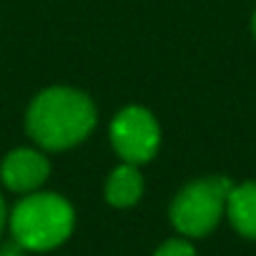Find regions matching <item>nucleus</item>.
I'll use <instances>...</instances> for the list:
<instances>
[{"label":"nucleus","instance_id":"nucleus-1","mask_svg":"<svg viewBox=\"0 0 256 256\" xmlns=\"http://www.w3.org/2000/svg\"><path fill=\"white\" fill-rule=\"evenodd\" d=\"M96 120V106L86 93L53 86L30 100L26 131L46 151H68L90 136Z\"/></svg>","mask_w":256,"mask_h":256},{"label":"nucleus","instance_id":"nucleus-2","mask_svg":"<svg viewBox=\"0 0 256 256\" xmlns=\"http://www.w3.org/2000/svg\"><path fill=\"white\" fill-rule=\"evenodd\" d=\"M13 238L26 251H53L66 244L76 226V211L68 198L50 191L26 194L8 214Z\"/></svg>","mask_w":256,"mask_h":256},{"label":"nucleus","instance_id":"nucleus-3","mask_svg":"<svg viewBox=\"0 0 256 256\" xmlns=\"http://www.w3.org/2000/svg\"><path fill=\"white\" fill-rule=\"evenodd\" d=\"M234 184L226 176H211L186 184L168 206L171 226L186 238L208 236L226 214V198Z\"/></svg>","mask_w":256,"mask_h":256},{"label":"nucleus","instance_id":"nucleus-4","mask_svg":"<svg viewBox=\"0 0 256 256\" xmlns=\"http://www.w3.org/2000/svg\"><path fill=\"white\" fill-rule=\"evenodd\" d=\"M110 144L126 164L144 166L156 156L161 146V128L151 110L128 106L110 120Z\"/></svg>","mask_w":256,"mask_h":256},{"label":"nucleus","instance_id":"nucleus-5","mask_svg":"<svg viewBox=\"0 0 256 256\" xmlns=\"http://www.w3.org/2000/svg\"><path fill=\"white\" fill-rule=\"evenodd\" d=\"M50 176L48 158L36 148H16L0 164V181L13 194H33Z\"/></svg>","mask_w":256,"mask_h":256},{"label":"nucleus","instance_id":"nucleus-6","mask_svg":"<svg viewBox=\"0 0 256 256\" xmlns=\"http://www.w3.org/2000/svg\"><path fill=\"white\" fill-rule=\"evenodd\" d=\"M144 196V176L136 164H120L106 181V201L116 208H131Z\"/></svg>","mask_w":256,"mask_h":256},{"label":"nucleus","instance_id":"nucleus-7","mask_svg":"<svg viewBox=\"0 0 256 256\" xmlns=\"http://www.w3.org/2000/svg\"><path fill=\"white\" fill-rule=\"evenodd\" d=\"M226 214H228L231 226L241 236L256 238V181L238 184L228 191Z\"/></svg>","mask_w":256,"mask_h":256},{"label":"nucleus","instance_id":"nucleus-8","mask_svg":"<svg viewBox=\"0 0 256 256\" xmlns=\"http://www.w3.org/2000/svg\"><path fill=\"white\" fill-rule=\"evenodd\" d=\"M154 256H196V248L186 236H176V238H166L154 251Z\"/></svg>","mask_w":256,"mask_h":256},{"label":"nucleus","instance_id":"nucleus-9","mask_svg":"<svg viewBox=\"0 0 256 256\" xmlns=\"http://www.w3.org/2000/svg\"><path fill=\"white\" fill-rule=\"evenodd\" d=\"M0 256H26V248L16 238H10V241L0 244Z\"/></svg>","mask_w":256,"mask_h":256},{"label":"nucleus","instance_id":"nucleus-10","mask_svg":"<svg viewBox=\"0 0 256 256\" xmlns=\"http://www.w3.org/2000/svg\"><path fill=\"white\" fill-rule=\"evenodd\" d=\"M6 224H8V208H6V198L0 196V236L6 231Z\"/></svg>","mask_w":256,"mask_h":256},{"label":"nucleus","instance_id":"nucleus-11","mask_svg":"<svg viewBox=\"0 0 256 256\" xmlns=\"http://www.w3.org/2000/svg\"><path fill=\"white\" fill-rule=\"evenodd\" d=\"M254 36H256V13H254Z\"/></svg>","mask_w":256,"mask_h":256}]
</instances>
